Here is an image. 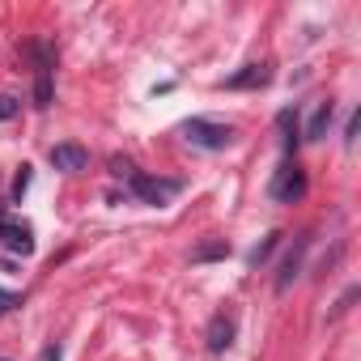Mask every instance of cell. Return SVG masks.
<instances>
[{"instance_id":"7","label":"cell","mask_w":361,"mask_h":361,"mask_svg":"<svg viewBox=\"0 0 361 361\" xmlns=\"http://www.w3.org/2000/svg\"><path fill=\"white\" fill-rule=\"evenodd\" d=\"M0 247L5 251H13V255H30L35 251V230L26 226V221H0Z\"/></svg>"},{"instance_id":"10","label":"cell","mask_w":361,"mask_h":361,"mask_svg":"<svg viewBox=\"0 0 361 361\" xmlns=\"http://www.w3.org/2000/svg\"><path fill=\"white\" fill-rule=\"evenodd\" d=\"M331 115H336V106L331 102H319L314 115H310V123H306V140H323L327 128H331Z\"/></svg>"},{"instance_id":"19","label":"cell","mask_w":361,"mask_h":361,"mask_svg":"<svg viewBox=\"0 0 361 361\" xmlns=\"http://www.w3.org/2000/svg\"><path fill=\"white\" fill-rule=\"evenodd\" d=\"M357 140V111L348 115V123H344V145H353Z\"/></svg>"},{"instance_id":"1","label":"cell","mask_w":361,"mask_h":361,"mask_svg":"<svg viewBox=\"0 0 361 361\" xmlns=\"http://www.w3.org/2000/svg\"><path fill=\"white\" fill-rule=\"evenodd\" d=\"M183 140L188 145H196V149H209V153H217V149H230L234 145V128L230 123H217V119H204V115H192V119H183Z\"/></svg>"},{"instance_id":"2","label":"cell","mask_w":361,"mask_h":361,"mask_svg":"<svg viewBox=\"0 0 361 361\" xmlns=\"http://www.w3.org/2000/svg\"><path fill=\"white\" fill-rule=\"evenodd\" d=\"M128 192L140 200V204H170L178 192H183V183L178 178H157V174H145V170H132L128 174Z\"/></svg>"},{"instance_id":"16","label":"cell","mask_w":361,"mask_h":361,"mask_svg":"<svg viewBox=\"0 0 361 361\" xmlns=\"http://www.w3.org/2000/svg\"><path fill=\"white\" fill-rule=\"evenodd\" d=\"M132 170H136V166H132L128 157H111V174H115V178H128Z\"/></svg>"},{"instance_id":"9","label":"cell","mask_w":361,"mask_h":361,"mask_svg":"<svg viewBox=\"0 0 361 361\" xmlns=\"http://www.w3.org/2000/svg\"><path fill=\"white\" fill-rule=\"evenodd\" d=\"M272 81V73H268V64H243L234 77H226L221 85L226 90H259V85H268Z\"/></svg>"},{"instance_id":"4","label":"cell","mask_w":361,"mask_h":361,"mask_svg":"<svg viewBox=\"0 0 361 361\" xmlns=\"http://www.w3.org/2000/svg\"><path fill=\"white\" fill-rule=\"evenodd\" d=\"M30 56H35V106H51V73H56V60H51V51L43 43H35Z\"/></svg>"},{"instance_id":"15","label":"cell","mask_w":361,"mask_h":361,"mask_svg":"<svg viewBox=\"0 0 361 361\" xmlns=\"http://www.w3.org/2000/svg\"><path fill=\"white\" fill-rule=\"evenodd\" d=\"M22 306V298L13 293V289H0V314H9V310H18Z\"/></svg>"},{"instance_id":"17","label":"cell","mask_w":361,"mask_h":361,"mask_svg":"<svg viewBox=\"0 0 361 361\" xmlns=\"http://www.w3.org/2000/svg\"><path fill=\"white\" fill-rule=\"evenodd\" d=\"M357 293H361V289H357V285H348V289H344V298L336 302V310H331V314H344V310H348V306L357 302Z\"/></svg>"},{"instance_id":"14","label":"cell","mask_w":361,"mask_h":361,"mask_svg":"<svg viewBox=\"0 0 361 361\" xmlns=\"http://www.w3.org/2000/svg\"><path fill=\"white\" fill-rule=\"evenodd\" d=\"M22 111V102L18 98H9V94H0V123H5V119H13Z\"/></svg>"},{"instance_id":"8","label":"cell","mask_w":361,"mask_h":361,"mask_svg":"<svg viewBox=\"0 0 361 361\" xmlns=\"http://www.w3.org/2000/svg\"><path fill=\"white\" fill-rule=\"evenodd\" d=\"M234 314H226V310H217L213 319H209V353H226L230 344H234Z\"/></svg>"},{"instance_id":"18","label":"cell","mask_w":361,"mask_h":361,"mask_svg":"<svg viewBox=\"0 0 361 361\" xmlns=\"http://www.w3.org/2000/svg\"><path fill=\"white\" fill-rule=\"evenodd\" d=\"M26 188H30V166H22V174H18V183H13V200H22V196H26Z\"/></svg>"},{"instance_id":"13","label":"cell","mask_w":361,"mask_h":361,"mask_svg":"<svg viewBox=\"0 0 361 361\" xmlns=\"http://www.w3.org/2000/svg\"><path fill=\"white\" fill-rule=\"evenodd\" d=\"M276 247H281V234H268V238H264V243H259V247L251 251V264H264V259H268V255H272Z\"/></svg>"},{"instance_id":"6","label":"cell","mask_w":361,"mask_h":361,"mask_svg":"<svg viewBox=\"0 0 361 361\" xmlns=\"http://www.w3.org/2000/svg\"><path fill=\"white\" fill-rule=\"evenodd\" d=\"M306 251H310V234H298L293 238V247L285 251V259H281V268H276V293H285L293 281H298V272H302V259H306Z\"/></svg>"},{"instance_id":"12","label":"cell","mask_w":361,"mask_h":361,"mask_svg":"<svg viewBox=\"0 0 361 361\" xmlns=\"http://www.w3.org/2000/svg\"><path fill=\"white\" fill-rule=\"evenodd\" d=\"M226 255H230V243H221V238H217V243H204L200 251H192V259H196V264H209V259H226Z\"/></svg>"},{"instance_id":"20","label":"cell","mask_w":361,"mask_h":361,"mask_svg":"<svg viewBox=\"0 0 361 361\" xmlns=\"http://www.w3.org/2000/svg\"><path fill=\"white\" fill-rule=\"evenodd\" d=\"M43 361H60V348H47V353H43Z\"/></svg>"},{"instance_id":"11","label":"cell","mask_w":361,"mask_h":361,"mask_svg":"<svg viewBox=\"0 0 361 361\" xmlns=\"http://www.w3.org/2000/svg\"><path fill=\"white\" fill-rule=\"evenodd\" d=\"M281 128H285V153L293 157V149H298V140H302V136H298V115H293V111H281Z\"/></svg>"},{"instance_id":"5","label":"cell","mask_w":361,"mask_h":361,"mask_svg":"<svg viewBox=\"0 0 361 361\" xmlns=\"http://www.w3.org/2000/svg\"><path fill=\"white\" fill-rule=\"evenodd\" d=\"M47 161H51L60 174H81V170H90V149H85V145L64 140V145H51Z\"/></svg>"},{"instance_id":"3","label":"cell","mask_w":361,"mask_h":361,"mask_svg":"<svg viewBox=\"0 0 361 361\" xmlns=\"http://www.w3.org/2000/svg\"><path fill=\"white\" fill-rule=\"evenodd\" d=\"M268 196H272L276 204H298V200L306 196V170H302L298 161H285V166L276 170V178L268 183Z\"/></svg>"},{"instance_id":"21","label":"cell","mask_w":361,"mask_h":361,"mask_svg":"<svg viewBox=\"0 0 361 361\" xmlns=\"http://www.w3.org/2000/svg\"><path fill=\"white\" fill-rule=\"evenodd\" d=\"M0 361H9V357H0Z\"/></svg>"}]
</instances>
